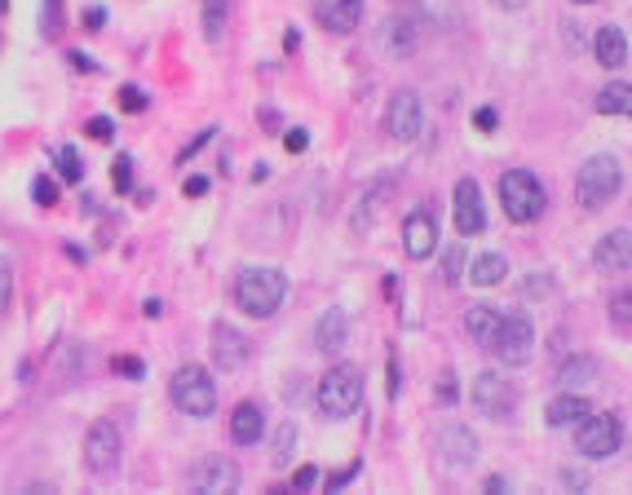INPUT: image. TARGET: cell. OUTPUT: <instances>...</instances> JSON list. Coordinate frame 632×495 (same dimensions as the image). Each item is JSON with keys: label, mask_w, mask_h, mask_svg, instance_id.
<instances>
[{"label": "cell", "mask_w": 632, "mask_h": 495, "mask_svg": "<svg viewBox=\"0 0 632 495\" xmlns=\"http://www.w3.org/2000/svg\"><path fill=\"white\" fill-rule=\"evenodd\" d=\"M287 297V279L274 266H248L235 279V306L248 319H270Z\"/></svg>", "instance_id": "1"}, {"label": "cell", "mask_w": 632, "mask_h": 495, "mask_svg": "<svg viewBox=\"0 0 632 495\" xmlns=\"http://www.w3.org/2000/svg\"><path fill=\"white\" fill-rule=\"evenodd\" d=\"M619 190H623V164H619L614 155H588V160L579 164V177H575V199H579V208L601 212Z\"/></svg>", "instance_id": "2"}, {"label": "cell", "mask_w": 632, "mask_h": 495, "mask_svg": "<svg viewBox=\"0 0 632 495\" xmlns=\"http://www.w3.org/2000/svg\"><path fill=\"white\" fill-rule=\"evenodd\" d=\"M500 204H504V217L513 226H531V221L544 217L548 195H544V182L531 168H513V173L500 177Z\"/></svg>", "instance_id": "3"}, {"label": "cell", "mask_w": 632, "mask_h": 495, "mask_svg": "<svg viewBox=\"0 0 632 495\" xmlns=\"http://www.w3.org/2000/svg\"><path fill=\"white\" fill-rule=\"evenodd\" d=\"M363 407V372L355 363H337L319 381V411L328 420H350Z\"/></svg>", "instance_id": "4"}, {"label": "cell", "mask_w": 632, "mask_h": 495, "mask_svg": "<svg viewBox=\"0 0 632 495\" xmlns=\"http://www.w3.org/2000/svg\"><path fill=\"white\" fill-rule=\"evenodd\" d=\"M168 398H173V407H177L182 416H190V420H204V416L217 411V385H213L208 367H199V363L177 367V376H173V385H168Z\"/></svg>", "instance_id": "5"}, {"label": "cell", "mask_w": 632, "mask_h": 495, "mask_svg": "<svg viewBox=\"0 0 632 495\" xmlns=\"http://www.w3.org/2000/svg\"><path fill=\"white\" fill-rule=\"evenodd\" d=\"M491 354H495L504 367H526L531 354H535V323H531V315H522V310H500V328H495Z\"/></svg>", "instance_id": "6"}, {"label": "cell", "mask_w": 632, "mask_h": 495, "mask_svg": "<svg viewBox=\"0 0 632 495\" xmlns=\"http://www.w3.org/2000/svg\"><path fill=\"white\" fill-rule=\"evenodd\" d=\"M575 447L588 460H610L623 447V416H614V411H588L575 425Z\"/></svg>", "instance_id": "7"}, {"label": "cell", "mask_w": 632, "mask_h": 495, "mask_svg": "<svg viewBox=\"0 0 632 495\" xmlns=\"http://www.w3.org/2000/svg\"><path fill=\"white\" fill-rule=\"evenodd\" d=\"M522 407V389L504 372H478L473 376V411L487 420H509Z\"/></svg>", "instance_id": "8"}, {"label": "cell", "mask_w": 632, "mask_h": 495, "mask_svg": "<svg viewBox=\"0 0 632 495\" xmlns=\"http://www.w3.org/2000/svg\"><path fill=\"white\" fill-rule=\"evenodd\" d=\"M421 129H425V102H421V94L416 89H399L390 98V111H385V133L394 142H416Z\"/></svg>", "instance_id": "9"}, {"label": "cell", "mask_w": 632, "mask_h": 495, "mask_svg": "<svg viewBox=\"0 0 632 495\" xmlns=\"http://www.w3.org/2000/svg\"><path fill=\"white\" fill-rule=\"evenodd\" d=\"M120 455H124L120 429H116L111 420H98V425L89 429V438H85V464H89V473L111 477V473L120 469Z\"/></svg>", "instance_id": "10"}, {"label": "cell", "mask_w": 632, "mask_h": 495, "mask_svg": "<svg viewBox=\"0 0 632 495\" xmlns=\"http://www.w3.org/2000/svg\"><path fill=\"white\" fill-rule=\"evenodd\" d=\"M403 248H407L412 262H429L438 253V217L429 204H421L403 217Z\"/></svg>", "instance_id": "11"}, {"label": "cell", "mask_w": 632, "mask_h": 495, "mask_svg": "<svg viewBox=\"0 0 632 495\" xmlns=\"http://www.w3.org/2000/svg\"><path fill=\"white\" fill-rule=\"evenodd\" d=\"M451 217H456V230L460 239H478L487 230V204H482V186L473 177L456 182V195H451Z\"/></svg>", "instance_id": "12"}, {"label": "cell", "mask_w": 632, "mask_h": 495, "mask_svg": "<svg viewBox=\"0 0 632 495\" xmlns=\"http://www.w3.org/2000/svg\"><path fill=\"white\" fill-rule=\"evenodd\" d=\"M190 486H195L199 495L239 491V469H235V460H226V455H208V460H199V464L190 469Z\"/></svg>", "instance_id": "13"}, {"label": "cell", "mask_w": 632, "mask_h": 495, "mask_svg": "<svg viewBox=\"0 0 632 495\" xmlns=\"http://www.w3.org/2000/svg\"><path fill=\"white\" fill-rule=\"evenodd\" d=\"M597 266L601 271H619V275H628V266H632V234H628V226H619V230H610V234H601V243H597Z\"/></svg>", "instance_id": "14"}, {"label": "cell", "mask_w": 632, "mask_h": 495, "mask_svg": "<svg viewBox=\"0 0 632 495\" xmlns=\"http://www.w3.org/2000/svg\"><path fill=\"white\" fill-rule=\"evenodd\" d=\"M213 363H217L221 372H239V367L248 363V341H243L230 323H217V328H213Z\"/></svg>", "instance_id": "15"}, {"label": "cell", "mask_w": 632, "mask_h": 495, "mask_svg": "<svg viewBox=\"0 0 632 495\" xmlns=\"http://www.w3.org/2000/svg\"><path fill=\"white\" fill-rule=\"evenodd\" d=\"M438 447H443V455H447L456 469H469V464L478 460V433H473L469 425H460V420L438 433Z\"/></svg>", "instance_id": "16"}, {"label": "cell", "mask_w": 632, "mask_h": 495, "mask_svg": "<svg viewBox=\"0 0 632 495\" xmlns=\"http://www.w3.org/2000/svg\"><path fill=\"white\" fill-rule=\"evenodd\" d=\"M319 23L333 32V36H350L363 19V0H319Z\"/></svg>", "instance_id": "17"}, {"label": "cell", "mask_w": 632, "mask_h": 495, "mask_svg": "<svg viewBox=\"0 0 632 495\" xmlns=\"http://www.w3.org/2000/svg\"><path fill=\"white\" fill-rule=\"evenodd\" d=\"M346 341H350V319H346V310H324V319H319V328H314V350L319 354H337V350H346Z\"/></svg>", "instance_id": "18"}, {"label": "cell", "mask_w": 632, "mask_h": 495, "mask_svg": "<svg viewBox=\"0 0 632 495\" xmlns=\"http://www.w3.org/2000/svg\"><path fill=\"white\" fill-rule=\"evenodd\" d=\"M592 411V403L579 394V389H566V394H557L553 403H548V411H544V420L553 425V429H575L584 416Z\"/></svg>", "instance_id": "19"}, {"label": "cell", "mask_w": 632, "mask_h": 495, "mask_svg": "<svg viewBox=\"0 0 632 495\" xmlns=\"http://www.w3.org/2000/svg\"><path fill=\"white\" fill-rule=\"evenodd\" d=\"M592 50H597V63H601V67H610V72L628 67V32H623V28H614V23L597 28Z\"/></svg>", "instance_id": "20"}, {"label": "cell", "mask_w": 632, "mask_h": 495, "mask_svg": "<svg viewBox=\"0 0 632 495\" xmlns=\"http://www.w3.org/2000/svg\"><path fill=\"white\" fill-rule=\"evenodd\" d=\"M261 433H265V411L257 403H239L230 411V438L239 447H252V442H261Z\"/></svg>", "instance_id": "21"}, {"label": "cell", "mask_w": 632, "mask_h": 495, "mask_svg": "<svg viewBox=\"0 0 632 495\" xmlns=\"http://www.w3.org/2000/svg\"><path fill=\"white\" fill-rule=\"evenodd\" d=\"M495 328H500V310H495V306H469V310H465V332H469L482 350H491Z\"/></svg>", "instance_id": "22"}, {"label": "cell", "mask_w": 632, "mask_h": 495, "mask_svg": "<svg viewBox=\"0 0 632 495\" xmlns=\"http://www.w3.org/2000/svg\"><path fill=\"white\" fill-rule=\"evenodd\" d=\"M469 279H473L478 288H495V284L509 279V262H504L500 253H478V257L469 262Z\"/></svg>", "instance_id": "23"}, {"label": "cell", "mask_w": 632, "mask_h": 495, "mask_svg": "<svg viewBox=\"0 0 632 495\" xmlns=\"http://www.w3.org/2000/svg\"><path fill=\"white\" fill-rule=\"evenodd\" d=\"M597 111H601V116H628V111H632V89H628V80H610V85L597 94Z\"/></svg>", "instance_id": "24"}, {"label": "cell", "mask_w": 632, "mask_h": 495, "mask_svg": "<svg viewBox=\"0 0 632 495\" xmlns=\"http://www.w3.org/2000/svg\"><path fill=\"white\" fill-rule=\"evenodd\" d=\"M230 23V0H204V36L217 45Z\"/></svg>", "instance_id": "25"}, {"label": "cell", "mask_w": 632, "mask_h": 495, "mask_svg": "<svg viewBox=\"0 0 632 495\" xmlns=\"http://www.w3.org/2000/svg\"><path fill=\"white\" fill-rule=\"evenodd\" d=\"M465 279V243H447V253H443V284L456 288Z\"/></svg>", "instance_id": "26"}, {"label": "cell", "mask_w": 632, "mask_h": 495, "mask_svg": "<svg viewBox=\"0 0 632 495\" xmlns=\"http://www.w3.org/2000/svg\"><path fill=\"white\" fill-rule=\"evenodd\" d=\"M592 376H597V363H592V359H570V363L557 372V385L575 389V385H584V381H592Z\"/></svg>", "instance_id": "27"}, {"label": "cell", "mask_w": 632, "mask_h": 495, "mask_svg": "<svg viewBox=\"0 0 632 495\" xmlns=\"http://www.w3.org/2000/svg\"><path fill=\"white\" fill-rule=\"evenodd\" d=\"M292 447H296V425H292V420H283V425H279V433H274V455H270V460H274V469H287V464H292Z\"/></svg>", "instance_id": "28"}, {"label": "cell", "mask_w": 632, "mask_h": 495, "mask_svg": "<svg viewBox=\"0 0 632 495\" xmlns=\"http://www.w3.org/2000/svg\"><path fill=\"white\" fill-rule=\"evenodd\" d=\"M54 164H58V177H63V182H80V177H85V164H80L76 146H58V151H54Z\"/></svg>", "instance_id": "29"}, {"label": "cell", "mask_w": 632, "mask_h": 495, "mask_svg": "<svg viewBox=\"0 0 632 495\" xmlns=\"http://www.w3.org/2000/svg\"><path fill=\"white\" fill-rule=\"evenodd\" d=\"M628 310H632V293L623 288V293L610 301V328H614L619 337H628V332H632V319H628Z\"/></svg>", "instance_id": "30"}, {"label": "cell", "mask_w": 632, "mask_h": 495, "mask_svg": "<svg viewBox=\"0 0 632 495\" xmlns=\"http://www.w3.org/2000/svg\"><path fill=\"white\" fill-rule=\"evenodd\" d=\"M390 32H394V36H390V50H394V54H412V50H416V28H412V23H390Z\"/></svg>", "instance_id": "31"}, {"label": "cell", "mask_w": 632, "mask_h": 495, "mask_svg": "<svg viewBox=\"0 0 632 495\" xmlns=\"http://www.w3.org/2000/svg\"><path fill=\"white\" fill-rule=\"evenodd\" d=\"M434 398H438V407H456V403H460V381H456V372H443V376H438Z\"/></svg>", "instance_id": "32"}, {"label": "cell", "mask_w": 632, "mask_h": 495, "mask_svg": "<svg viewBox=\"0 0 632 495\" xmlns=\"http://www.w3.org/2000/svg\"><path fill=\"white\" fill-rule=\"evenodd\" d=\"M111 182H116V190H120V195H129V190H133V155H120V160L111 164Z\"/></svg>", "instance_id": "33"}, {"label": "cell", "mask_w": 632, "mask_h": 495, "mask_svg": "<svg viewBox=\"0 0 632 495\" xmlns=\"http://www.w3.org/2000/svg\"><path fill=\"white\" fill-rule=\"evenodd\" d=\"M120 111H129V116L146 111V94H142L138 85H124V89H120Z\"/></svg>", "instance_id": "34"}, {"label": "cell", "mask_w": 632, "mask_h": 495, "mask_svg": "<svg viewBox=\"0 0 632 495\" xmlns=\"http://www.w3.org/2000/svg\"><path fill=\"white\" fill-rule=\"evenodd\" d=\"M32 195H36V204H41V208H54V204H58V182H50V177H36Z\"/></svg>", "instance_id": "35"}, {"label": "cell", "mask_w": 632, "mask_h": 495, "mask_svg": "<svg viewBox=\"0 0 632 495\" xmlns=\"http://www.w3.org/2000/svg\"><path fill=\"white\" fill-rule=\"evenodd\" d=\"M85 129H89V138H94V142H111V138H116V124H111L107 116H94Z\"/></svg>", "instance_id": "36"}, {"label": "cell", "mask_w": 632, "mask_h": 495, "mask_svg": "<svg viewBox=\"0 0 632 495\" xmlns=\"http://www.w3.org/2000/svg\"><path fill=\"white\" fill-rule=\"evenodd\" d=\"M45 32L50 36L63 32V0H45Z\"/></svg>", "instance_id": "37"}, {"label": "cell", "mask_w": 632, "mask_h": 495, "mask_svg": "<svg viewBox=\"0 0 632 495\" xmlns=\"http://www.w3.org/2000/svg\"><path fill=\"white\" fill-rule=\"evenodd\" d=\"M522 293H526V297H548V293H553V279H548V275H526Z\"/></svg>", "instance_id": "38"}, {"label": "cell", "mask_w": 632, "mask_h": 495, "mask_svg": "<svg viewBox=\"0 0 632 495\" xmlns=\"http://www.w3.org/2000/svg\"><path fill=\"white\" fill-rule=\"evenodd\" d=\"M208 138H213V129H204V133H199V138H190V142H186V146H182V151H177V164H186V160H190V155H199V151H204V146H208Z\"/></svg>", "instance_id": "39"}, {"label": "cell", "mask_w": 632, "mask_h": 495, "mask_svg": "<svg viewBox=\"0 0 632 495\" xmlns=\"http://www.w3.org/2000/svg\"><path fill=\"white\" fill-rule=\"evenodd\" d=\"M314 482H319V469H314V464H301L296 477H292V491H309Z\"/></svg>", "instance_id": "40"}, {"label": "cell", "mask_w": 632, "mask_h": 495, "mask_svg": "<svg viewBox=\"0 0 632 495\" xmlns=\"http://www.w3.org/2000/svg\"><path fill=\"white\" fill-rule=\"evenodd\" d=\"M283 146H287L292 155H301V151L309 146V133H305V129H287V133H283Z\"/></svg>", "instance_id": "41"}, {"label": "cell", "mask_w": 632, "mask_h": 495, "mask_svg": "<svg viewBox=\"0 0 632 495\" xmlns=\"http://www.w3.org/2000/svg\"><path fill=\"white\" fill-rule=\"evenodd\" d=\"M473 124H478L482 133H495V124H500V120H495V111H491V107H478V111H473Z\"/></svg>", "instance_id": "42"}, {"label": "cell", "mask_w": 632, "mask_h": 495, "mask_svg": "<svg viewBox=\"0 0 632 495\" xmlns=\"http://www.w3.org/2000/svg\"><path fill=\"white\" fill-rule=\"evenodd\" d=\"M116 372H120V376H133V381H138V376H142V363H138V359H116Z\"/></svg>", "instance_id": "43"}, {"label": "cell", "mask_w": 632, "mask_h": 495, "mask_svg": "<svg viewBox=\"0 0 632 495\" xmlns=\"http://www.w3.org/2000/svg\"><path fill=\"white\" fill-rule=\"evenodd\" d=\"M67 58H72V67H76V72H98V63H94L89 54H80V50H76V54H67Z\"/></svg>", "instance_id": "44"}, {"label": "cell", "mask_w": 632, "mask_h": 495, "mask_svg": "<svg viewBox=\"0 0 632 495\" xmlns=\"http://www.w3.org/2000/svg\"><path fill=\"white\" fill-rule=\"evenodd\" d=\"M208 190V177H186V186H182V195L190 199V195H204Z\"/></svg>", "instance_id": "45"}, {"label": "cell", "mask_w": 632, "mask_h": 495, "mask_svg": "<svg viewBox=\"0 0 632 495\" xmlns=\"http://www.w3.org/2000/svg\"><path fill=\"white\" fill-rule=\"evenodd\" d=\"M355 473H359V464H350L346 473H333V477H328V491H337V486H346V482H350Z\"/></svg>", "instance_id": "46"}, {"label": "cell", "mask_w": 632, "mask_h": 495, "mask_svg": "<svg viewBox=\"0 0 632 495\" xmlns=\"http://www.w3.org/2000/svg\"><path fill=\"white\" fill-rule=\"evenodd\" d=\"M102 23H107V14H102V10H85V28H89V32H98Z\"/></svg>", "instance_id": "47"}, {"label": "cell", "mask_w": 632, "mask_h": 495, "mask_svg": "<svg viewBox=\"0 0 632 495\" xmlns=\"http://www.w3.org/2000/svg\"><path fill=\"white\" fill-rule=\"evenodd\" d=\"M6 306H10V275L0 271V315H6Z\"/></svg>", "instance_id": "48"}, {"label": "cell", "mask_w": 632, "mask_h": 495, "mask_svg": "<svg viewBox=\"0 0 632 495\" xmlns=\"http://www.w3.org/2000/svg\"><path fill=\"white\" fill-rule=\"evenodd\" d=\"M562 482H566V486H588V477H584V473H575V469H566V473H562Z\"/></svg>", "instance_id": "49"}, {"label": "cell", "mask_w": 632, "mask_h": 495, "mask_svg": "<svg viewBox=\"0 0 632 495\" xmlns=\"http://www.w3.org/2000/svg\"><path fill=\"white\" fill-rule=\"evenodd\" d=\"M142 315H146V319H160V315H164V301H146Z\"/></svg>", "instance_id": "50"}, {"label": "cell", "mask_w": 632, "mask_h": 495, "mask_svg": "<svg viewBox=\"0 0 632 495\" xmlns=\"http://www.w3.org/2000/svg\"><path fill=\"white\" fill-rule=\"evenodd\" d=\"M283 45H287V50H301V32H296V28H287V36H283Z\"/></svg>", "instance_id": "51"}, {"label": "cell", "mask_w": 632, "mask_h": 495, "mask_svg": "<svg viewBox=\"0 0 632 495\" xmlns=\"http://www.w3.org/2000/svg\"><path fill=\"white\" fill-rule=\"evenodd\" d=\"M491 6H495V10H522L526 0H491Z\"/></svg>", "instance_id": "52"}, {"label": "cell", "mask_w": 632, "mask_h": 495, "mask_svg": "<svg viewBox=\"0 0 632 495\" xmlns=\"http://www.w3.org/2000/svg\"><path fill=\"white\" fill-rule=\"evenodd\" d=\"M487 491H491V495H500V491H504V477H500V473H495V477H487Z\"/></svg>", "instance_id": "53"}, {"label": "cell", "mask_w": 632, "mask_h": 495, "mask_svg": "<svg viewBox=\"0 0 632 495\" xmlns=\"http://www.w3.org/2000/svg\"><path fill=\"white\" fill-rule=\"evenodd\" d=\"M575 6H592V0H575Z\"/></svg>", "instance_id": "54"}]
</instances>
